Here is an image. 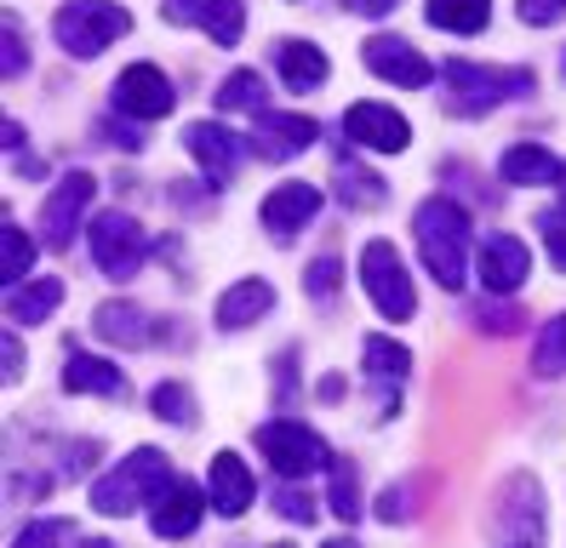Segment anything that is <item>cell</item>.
I'll return each instance as SVG.
<instances>
[{
	"mask_svg": "<svg viewBox=\"0 0 566 548\" xmlns=\"http://www.w3.org/2000/svg\"><path fill=\"white\" fill-rule=\"evenodd\" d=\"M360 63L373 68L378 81H395V86H429L436 81V68H429V57L418 52V46H407L401 34H378V41H366V52H360Z\"/></svg>",
	"mask_w": 566,
	"mask_h": 548,
	"instance_id": "obj_11",
	"label": "cell"
},
{
	"mask_svg": "<svg viewBox=\"0 0 566 548\" xmlns=\"http://www.w3.org/2000/svg\"><path fill=\"white\" fill-rule=\"evenodd\" d=\"M418 252H423V268L436 274V281L447 292H463V281H470V212H463L458 200L436 194L418 205Z\"/></svg>",
	"mask_w": 566,
	"mask_h": 548,
	"instance_id": "obj_1",
	"label": "cell"
},
{
	"mask_svg": "<svg viewBox=\"0 0 566 548\" xmlns=\"http://www.w3.org/2000/svg\"><path fill=\"white\" fill-rule=\"evenodd\" d=\"M566 12V0H521V23H555Z\"/></svg>",
	"mask_w": 566,
	"mask_h": 548,
	"instance_id": "obj_38",
	"label": "cell"
},
{
	"mask_svg": "<svg viewBox=\"0 0 566 548\" xmlns=\"http://www.w3.org/2000/svg\"><path fill=\"white\" fill-rule=\"evenodd\" d=\"M166 18L172 23H201L218 46H235L241 29H247L241 0H166Z\"/></svg>",
	"mask_w": 566,
	"mask_h": 548,
	"instance_id": "obj_17",
	"label": "cell"
},
{
	"mask_svg": "<svg viewBox=\"0 0 566 548\" xmlns=\"http://www.w3.org/2000/svg\"><path fill=\"white\" fill-rule=\"evenodd\" d=\"M349 7H355L360 18H389L395 7H401V0H349Z\"/></svg>",
	"mask_w": 566,
	"mask_h": 548,
	"instance_id": "obj_42",
	"label": "cell"
},
{
	"mask_svg": "<svg viewBox=\"0 0 566 548\" xmlns=\"http://www.w3.org/2000/svg\"><path fill=\"white\" fill-rule=\"evenodd\" d=\"M86 240H92V263L104 268L109 281H132V274L144 268L149 234L126 212H97V223H86Z\"/></svg>",
	"mask_w": 566,
	"mask_h": 548,
	"instance_id": "obj_7",
	"label": "cell"
},
{
	"mask_svg": "<svg viewBox=\"0 0 566 548\" xmlns=\"http://www.w3.org/2000/svg\"><path fill=\"white\" fill-rule=\"evenodd\" d=\"M149 411H155L160 423H195V400H189L184 383H160V389L149 394Z\"/></svg>",
	"mask_w": 566,
	"mask_h": 548,
	"instance_id": "obj_32",
	"label": "cell"
},
{
	"mask_svg": "<svg viewBox=\"0 0 566 548\" xmlns=\"http://www.w3.org/2000/svg\"><path fill=\"white\" fill-rule=\"evenodd\" d=\"M258 486H252V468L235 457V452H218L212 457V508L229 514V520H241V514L252 508Z\"/></svg>",
	"mask_w": 566,
	"mask_h": 548,
	"instance_id": "obj_18",
	"label": "cell"
},
{
	"mask_svg": "<svg viewBox=\"0 0 566 548\" xmlns=\"http://www.w3.org/2000/svg\"><path fill=\"white\" fill-rule=\"evenodd\" d=\"M441 75L452 86V97H447L452 115H486L497 103L532 92V68H492V63H470V57H447Z\"/></svg>",
	"mask_w": 566,
	"mask_h": 548,
	"instance_id": "obj_3",
	"label": "cell"
},
{
	"mask_svg": "<svg viewBox=\"0 0 566 548\" xmlns=\"http://www.w3.org/2000/svg\"><path fill=\"white\" fill-rule=\"evenodd\" d=\"M126 29H132V12L115 7V0H70V7L57 12V23H52L57 46L70 52V57H97V52H109Z\"/></svg>",
	"mask_w": 566,
	"mask_h": 548,
	"instance_id": "obj_4",
	"label": "cell"
},
{
	"mask_svg": "<svg viewBox=\"0 0 566 548\" xmlns=\"http://www.w3.org/2000/svg\"><path fill=\"white\" fill-rule=\"evenodd\" d=\"M481 281H486V292H497V297H510V292H521L526 286V268H532V252H526V240H515V234H486L481 240Z\"/></svg>",
	"mask_w": 566,
	"mask_h": 548,
	"instance_id": "obj_13",
	"label": "cell"
},
{
	"mask_svg": "<svg viewBox=\"0 0 566 548\" xmlns=\"http://www.w3.org/2000/svg\"><path fill=\"white\" fill-rule=\"evenodd\" d=\"M275 63H281V81H286L292 92H315V86L332 75L326 52L310 46V41H275Z\"/></svg>",
	"mask_w": 566,
	"mask_h": 548,
	"instance_id": "obj_23",
	"label": "cell"
},
{
	"mask_svg": "<svg viewBox=\"0 0 566 548\" xmlns=\"http://www.w3.org/2000/svg\"><path fill=\"white\" fill-rule=\"evenodd\" d=\"M172 463H166V452H155V445H144V452H132L115 474H104L92 486V508L97 514H115V520H126V514H138V503H160L166 492H172Z\"/></svg>",
	"mask_w": 566,
	"mask_h": 548,
	"instance_id": "obj_2",
	"label": "cell"
},
{
	"mask_svg": "<svg viewBox=\"0 0 566 548\" xmlns=\"http://www.w3.org/2000/svg\"><path fill=\"white\" fill-rule=\"evenodd\" d=\"M92 200H97V178H92V171H70L63 183H52V194H46V205H41V234H46L52 252L70 246L75 229H86Z\"/></svg>",
	"mask_w": 566,
	"mask_h": 548,
	"instance_id": "obj_9",
	"label": "cell"
},
{
	"mask_svg": "<svg viewBox=\"0 0 566 548\" xmlns=\"http://www.w3.org/2000/svg\"><path fill=\"white\" fill-rule=\"evenodd\" d=\"M81 548H115V542H104V537H92V542H81Z\"/></svg>",
	"mask_w": 566,
	"mask_h": 548,
	"instance_id": "obj_45",
	"label": "cell"
},
{
	"mask_svg": "<svg viewBox=\"0 0 566 548\" xmlns=\"http://www.w3.org/2000/svg\"><path fill=\"white\" fill-rule=\"evenodd\" d=\"M326 503H332V514L338 520H360V492H355V468L344 463V457H332V492H326Z\"/></svg>",
	"mask_w": 566,
	"mask_h": 548,
	"instance_id": "obj_30",
	"label": "cell"
},
{
	"mask_svg": "<svg viewBox=\"0 0 566 548\" xmlns=\"http://www.w3.org/2000/svg\"><path fill=\"white\" fill-rule=\"evenodd\" d=\"M172 103H178V92H172V81H166L155 63L120 68V81H115V115L144 126V120H166V115H172Z\"/></svg>",
	"mask_w": 566,
	"mask_h": 548,
	"instance_id": "obj_10",
	"label": "cell"
},
{
	"mask_svg": "<svg viewBox=\"0 0 566 548\" xmlns=\"http://www.w3.org/2000/svg\"><path fill=\"white\" fill-rule=\"evenodd\" d=\"M63 389L70 394H120L126 389V377H120V366H109V360H97V355H70V366H63Z\"/></svg>",
	"mask_w": 566,
	"mask_h": 548,
	"instance_id": "obj_24",
	"label": "cell"
},
{
	"mask_svg": "<svg viewBox=\"0 0 566 548\" xmlns=\"http://www.w3.org/2000/svg\"><path fill=\"white\" fill-rule=\"evenodd\" d=\"M63 537H70V520H29L12 548H57Z\"/></svg>",
	"mask_w": 566,
	"mask_h": 548,
	"instance_id": "obj_33",
	"label": "cell"
},
{
	"mask_svg": "<svg viewBox=\"0 0 566 548\" xmlns=\"http://www.w3.org/2000/svg\"><path fill=\"white\" fill-rule=\"evenodd\" d=\"M304 286H310V297H332V292H338V257H315Z\"/></svg>",
	"mask_w": 566,
	"mask_h": 548,
	"instance_id": "obj_37",
	"label": "cell"
},
{
	"mask_svg": "<svg viewBox=\"0 0 566 548\" xmlns=\"http://www.w3.org/2000/svg\"><path fill=\"white\" fill-rule=\"evenodd\" d=\"M344 131H349L355 149H378V155H401L407 137H412L407 115H395L389 103H355L344 115Z\"/></svg>",
	"mask_w": 566,
	"mask_h": 548,
	"instance_id": "obj_12",
	"label": "cell"
},
{
	"mask_svg": "<svg viewBox=\"0 0 566 548\" xmlns=\"http://www.w3.org/2000/svg\"><path fill=\"white\" fill-rule=\"evenodd\" d=\"M407 514H412V508H407V492H401V486L384 492V503H378V520H407Z\"/></svg>",
	"mask_w": 566,
	"mask_h": 548,
	"instance_id": "obj_40",
	"label": "cell"
},
{
	"mask_svg": "<svg viewBox=\"0 0 566 548\" xmlns=\"http://www.w3.org/2000/svg\"><path fill=\"white\" fill-rule=\"evenodd\" d=\"M321 200H326V194H321L315 183H281V189L263 194V229H270L275 240H292L297 229L321 212Z\"/></svg>",
	"mask_w": 566,
	"mask_h": 548,
	"instance_id": "obj_16",
	"label": "cell"
},
{
	"mask_svg": "<svg viewBox=\"0 0 566 548\" xmlns=\"http://www.w3.org/2000/svg\"><path fill=\"white\" fill-rule=\"evenodd\" d=\"M201 514H207V497L195 492L189 479H178V486L149 508V526H155V537H189L201 526Z\"/></svg>",
	"mask_w": 566,
	"mask_h": 548,
	"instance_id": "obj_19",
	"label": "cell"
},
{
	"mask_svg": "<svg viewBox=\"0 0 566 548\" xmlns=\"http://www.w3.org/2000/svg\"><path fill=\"white\" fill-rule=\"evenodd\" d=\"M104 131H109V144H120V149H138V144H144L132 126H104Z\"/></svg>",
	"mask_w": 566,
	"mask_h": 548,
	"instance_id": "obj_43",
	"label": "cell"
},
{
	"mask_svg": "<svg viewBox=\"0 0 566 548\" xmlns=\"http://www.w3.org/2000/svg\"><path fill=\"white\" fill-rule=\"evenodd\" d=\"M481 331H521V308H481Z\"/></svg>",
	"mask_w": 566,
	"mask_h": 548,
	"instance_id": "obj_39",
	"label": "cell"
},
{
	"mask_svg": "<svg viewBox=\"0 0 566 548\" xmlns=\"http://www.w3.org/2000/svg\"><path fill=\"white\" fill-rule=\"evenodd\" d=\"M360 286H366V297H373V308H378L384 320H412V308H418L412 274H407L401 252H395L389 240H366V252H360Z\"/></svg>",
	"mask_w": 566,
	"mask_h": 548,
	"instance_id": "obj_5",
	"label": "cell"
},
{
	"mask_svg": "<svg viewBox=\"0 0 566 548\" xmlns=\"http://www.w3.org/2000/svg\"><path fill=\"white\" fill-rule=\"evenodd\" d=\"M0 68H7V75L18 81L23 68H29V52H23V29L7 18V34H0Z\"/></svg>",
	"mask_w": 566,
	"mask_h": 548,
	"instance_id": "obj_35",
	"label": "cell"
},
{
	"mask_svg": "<svg viewBox=\"0 0 566 548\" xmlns=\"http://www.w3.org/2000/svg\"><path fill=\"white\" fill-rule=\"evenodd\" d=\"M92 326H97L104 342H115V349H144V342L155 337V326H149V315L138 303H104L92 315Z\"/></svg>",
	"mask_w": 566,
	"mask_h": 548,
	"instance_id": "obj_22",
	"label": "cell"
},
{
	"mask_svg": "<svg viewBox=\"0 0 566 548\" xmlns=\"http://www.w3.org/2000/svg\"><path fill=\"white\" fill-rule=\"evenodd\" d=\"M275 308V292L270 281H235L223 297H218V326L223 331H241V326H258L263 315Z\"/></svg>",
	"mask_w": 566,
	"mask_h": 548,
	"instance_id": "obj_21",
	"label": "cell"
},
{
	"mask_svg": "<svg viewBox=\"0 0 566 548\" xmlns=\"http://www.w3.org/2000/svg\"><path fill=\"white\" fill-rule=\"evenodd\" d=\"M360 360H366V377H384V383H407V371H412V355L389 337H366Z\"/></svg>",
	"mask_w": 566,
	"mask_h": 548,
	"instance_id": "obj_27",
	"label": "cell"
},
{
	"mask_svg": "<svg viewBox=\"0 0 566 548\" xmlns=\"http://www.w3.org/2000/svg\"><path fill=\"white\" fill-rule=\"evenodd\" d=\"M258 452L270 457V468L281 479H304L315 468H332V452L315 429H304L297 418H281V423H263L258 429Z\"/></svg>",
	"mask_w": 566,
	"mask_h": 548,
	"instance_id": "obj_6",
	"label": "cell"
},
{
	"mask_svg": "<svg viewBox=\"0 0 566 548\" xmlns=\"http://www.w3.org/2000/svg\"><path fill=\"white\" fill-rule=\"evenodd\" d=\"M184 144H189L195 160H201V171H207L212 189H223L229 178H235V166H241V137H235V131H223L218 120H195V126L184 131Z\"/></svg>",
	"mask_w": 566,
	"mask_h": 548,
	"instance_id": "obj_14",
	"label": "cell"
},
{
	"mask_svg": "<svg viewBox=\"0 0 566 548\" xmlns=\"http://www.w3.org/2000/svg\"><path fill=\"white\" fill-rule=\"evenodd\" d=\"M218 109H223V115H263V75H252V68H235V75L218 86Z\"/></svg>",
	"mask_w": 566,
	"mask_h": 548,
	"instance_id": "obj_28",
	"label": "cell"
},
{
	"mask_svg": "<svg viewBox=\"0 0 566 548\" xmlns=\"http://www.w3.org/2000/svg\"><path fill=\"white\" fill-rule=\"evenodd\" d=\"M326 548H360V542H349V537H338V542H326Z\"/></svg>",
	"mask_w": 566,
	"mask_h": 548,
	"instance_id": "obj_46",
	"label": "cell"
},
{
	"mask_svg": "<svg viewBox=\"0 0 566 548\" xmlns=\"http://www.w3.org/2000/svg\"><path fill=\"white\" fill-rule=\"evenodd\" d=\"M29 263H35V240H29L18 223H7V229H0V274H7V286H12V292L23 286Z\"/></svg>",
	"mask_w": 566,
	"mask_h": 548,
	"instance_id": "obj_29",
	"label": "cell"
},
{
	"mask_svg": "<svg viewBox=\"0 0 566 548\" xmlns=\"http://www.w3.org/2000/svg\"><path fill=\"white\" fill-rule=\"evenodd\" d=\"M429 23L452 29V34H481L492 23V0H429Z\"/></svg>",
	"mask_w": 566,
	"mask_h": 548,
	"instance_id": "obj_26",
	"label": "cell"
},
{
	"mask_svg": "<svg viewBox=\"0 0 566 548\" xmlns=\"http://www.w3.org/2000/svg\"><path fill=\"white\" fill-rule=\"evenodd\" d=\"M532 371H538V377H560V371H566V315H560L555 326H544L538 355H532Z\"/></svg>",
	"mask_w": 566,
	"mask_h": 548,
	"instance_id": "obj_31",
	"label": "cell"
},
{
	"mask_svg": "<svg viewBox=\"0 0 566 548\" xmlns=\"http://www.w3.org/2000/svg\"><path fill=\"white\" fill-rule=\"evenodd\" d=\"M0 371H7V377H18V371H23V342H18V337L0 342Z\"/></svg>",
	"mask_w": 566,
	"mask_h": 548,
	"instance_id": "obj_41",
	"label": "cell"
},
{
	"mask_svg": "<svg viewBox=\"0 0 566 548\" xmlns=\"http://www.w3.org/2000/svg\"><path fill=\"white\" fill-rule=\"evenodd\" d=\"M63 303V281H23L12 297H7V315L18 320V326H41V320H52V308Z\"/></svg>",
	"mask_w": 566,
	"mask_h": 548,
	"instance_id": "obj_25",
	"label": "cell"
},
{
	"mask_svg": "<svg viewBox=\"0 0 566 548\" xmlns=\"http://www.w3.org/2000/svg\"><path fill=\"white\" fill-rule=\"evenodd\" d=\"M315 137H321V126L310 115H270V109H263L258 131H252V149L263 160H297L304 149H315Z\"/></svg>",
	"mask_w": 566,
	"mask_h": 548,
	"instance_id": "obj_15",
	"label": "cell"
},
{
	"mask_svg": "<svg viewBox=\"0 0 566 548\" xmlns=\"http://www.w3.org/2000/svg\"><path fill=\"white\" fill-rule=\"evenodd\" d=\"M275 514H286L292 526H315V497L310 492H297V486H286V492H275Z\"/></svg>",
	"mask_w": 566,
	"mask_h": 548,
	"instance_id": "obj_34",
	"label": "cell"
},
{
	"mask_svg": "<svg viewBox=\"0 0 566 548\" xmlns=\"http://www.w3.org/2000/svg\"><path fill=\"white\" fill-rule=\"evenodd\" d=\"M492 526H497V548H544V492H538V479L510 474Z\"/></svg>",
	"mask_w": 566,
	"mask_h": 548,
	"instance_id": "obj_8",
	"label": "cell"
},
{
	"mask_svg": "<svg viewBox=\"0 0 566 548\" xmlns=\"http://www.w3.org/2000/svg\"><path fill=\"white\" fill-rule=\"evenodd\" d=\"M538 229H544L549 263H555V268H566V212H544V218H538Z\"/></svg>",
	"mask_w": 566,
	"mask_h": 548,
	"instance_id": "obj_36",
	"label": "cell"
},
{
	"mask_svg": "<svg viewBox=\"0 0 566 548\" xmlns=\"http://www.w3.org/2000/svg\"><path fill=\"white\" fill-rule=\"evenodd\" d=\"M0 137H7V149H18V144H23V126H18V120H7V126H0Z\"/></svg>",
	"mask_w": 566,
	"mask_h": 548,
	"instance_id": "obj_44",
	"label": "cell"
},
{
	"mask_svg": "<svg viewBox=\"0 0 566 548\" xmlns=\"http://www.w3.org/2000/svg\"><path fill=\"white\" fill-rule=\"evenodd\" d=\"M497 171H504V183H521V189H544V183H566V166L538 149V144H515L504 149V160H497Z\"/></svg>",
	"mask_w": 566,
	"mask_h": 548,
	"instance_id": "obj_20",
	"label": "cell"
},
{
	"mask_svg": "<svg viewBox=\"0 0 566 548\" xmlns=\"http://www.w3.org/2000/svg\"><path fill=\"white\" fill-rule=\"evenodd\" d=\"M281 548H286V542H281Z\"/></svg>",
	"mask_w": 566,
	"mask_h": 548,
	"instance_id": "obj_47",
	"label": "cell"
}]
</instances>
